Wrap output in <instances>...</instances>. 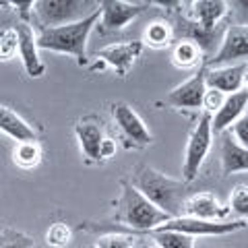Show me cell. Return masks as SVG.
I'll list each match as a JSON object with an SVG mask.
<instances>
[{
    "label": "cell",
    "mask_w": 248,
    "mask_h": 248,
    "mask_svg": "<svg viewBox=\"0 0 248 248\" xmlns=\"http://www.w3.org/2000/svg\"><path fill=\"white\" fill-rule=\"evenodd\" d=\"M13 6L19 13L21 23H29L31 25V15H33V9H35V0H29V2H13Z\"/></svg>",
    "instance_id": "31"
},
{
    "label": "cell",
    "mask_w": 248,
    "mask_h": 248,
    "mask_svg": "<svg viewBox=\"0 0 248 248\" xmlns=\"http://www.w3.org/2000/svg\"><path fill=\"white\" fill-rule=\"evenodd\" d=\"M0 133H4L6 137H11L17 143L37 139L35 128L23 116H19L9 106H2V104H0Z\"/></svg>",
    "instance_id": "18"
},
{
    "label": "cell",
    "mask_w": 248,
    "mask_h": 248,
    "mask_svg": "<svg viewBox=\"0 0 248 248\" xmlns=\"http://www.w3.org/2000/svg\"><path fill=\"white\" fill-rule=\"evenodd\" d=\"M248 58V25H230L221 37V46L211 58L205 60L207 68L228 66L236 60Z\"/></svg>",
    "instance_id": "10"
},
{
    "label": "cell",
    "mask_w": 248,
    "mask_h": 248,
    "mask_svg": "<svg viewBox=\"0 0 248 248\" xmlns=\"http://www.w3.org/2000/svg\"><path fill=\"white\" fill-rule=\"evenodd\" d=\"M120 188L122 190L118 203H116V215H114L116 223L128 226L137 232H151L172 219L168 213L159 211L145 195H141L130 184V180H120Z\"/></svg>",
    "instance_id": "3"
},
{
    "label": "cell",
    "mask_w": 248,
    "mask_h": 248,
    "mask_svg": "<svg viewBox=\"0 0 248 248\" xmlns=\"http://www.w3.org/2000/svg\"><path fill=\"white\" fill-rule=\"evenodd\" d=\"M99 9L95 0H35V17L42 29L68 25L81 21Z\"/></svg>",
    "instance_id": "4"
},
{
    "label": "cell",
    "mask_w": 248,
    "mask_h": 248,
    "mask_svg": "<svg viewBox=\"0 0 248 248\" xmlns=\"http://www.w3.org/2000/svg\"><path fill=\"white\" fill-rule=\"evenodd\" d=\"M221 172L223 176L248 172V149L238 145L232 135L221 137Z\"/></svg>",
    "instance_id": "19"
},
{
    "label": "cell",
    "mask_w": 248,
    "mask_h": 248,
    "mask_svg": "<svg viewBox=\"0 0 248 248\" xmlns=\"http://www.w3.org/2000/svg\"><path fill=\"white\" fill-rule=\"evenodd\" d=\"M164 230H176L182 234H188L192 238L199 236H228L248 228V223L242 219L234 221H209V219H192V217H174V219L166 221L164 226H159Z\"/></svg>",
    "instance_id": "8"
},
{
    "label": "cell",
    "mask_w": 248,
    "mask_h": 248,
    "mask_svg": "<svg viewBox=\"0 0 248 248\" xmlns=\"http://www.w3.org/2000/svg\"><path fill=\"white\" fill-rule=\"evenodd\" d=\"M223 102H226V93L207 87L205 93H203V106H201V110L213 116V114L223 106Z\"/></svg>",
    "instance_id": "29"
},
{
    "label": "cell",
    "mask_w": 248,
    "mask_h": 248,
    "mask_svg": "<svg viewBox=\"0 0 248 248\" xmlns=\"http://www.w3.org/2000/svg\"><path fill=\"white\" fill-rule=\"evenodd\" d=\"M143 52V42H120V44H110L102 48L95 58L102 60L106 66L114 68L118 77H126L128 71L135 66L137 58Z\"/></svg>",
    "instance_id": "13"
},
{
    "label": "cell",
    "mask_w": 248,
    "mask_h": 248,
    "mask_svg": "<svg viewBox=\"0 0 248 248\" xmlns=\"http://www.w3.org/2000/svg\"><path fill=\"white\" fill-rule=\"evenodd\" d=\"M17 35H19V56L23 62V68L31 79H37L46 73V62L40 58V48H37V33L33 25L29 23H17Z\"/></svg>",
    "instance_id": "14"
},
{
    "label": "cell",
    "mask_w": 248,
    "mask_h": 248,
    "mask_svg": "<svg viewBox=\"0 0 248 248\" xmlns=\"http://www.w3.org/2000/svg\"><path fill=\"white\" fill-rule=\"evenodd\" d=\"M248 73L246 62H238V64H228V66H217V68H207L205 71V85L209 89H217L221 93H236L244 87V79Z\"/></svg>",
    "instance_id": "15"
},
{
    "label": "cell",
    "mask_w": 248,
    "mask_h": 248,
    "mask_svg": "<svg viewBox=\"0 0 248 248\" xmlns=\"http://www.w3.org/2000/svg\"><path fill=\"white\" fill-rule=\"evenodd\" d=\"M147 248H159V246H155V244H153V246H147Z\"/></svg>",
    "instance_id": "33"
},
{
    "label": "cell",
    "mask_w": 248,
    "mask_h": 248,
    "mask_svg": "<svg viewBox=\"0 0 248 248\" xmlns=\"http://www.w3.org/2000/svg\"><path fill=\"white\" fill-rule=\"evenodd\" d=\"M2 4H4V2H0V6H2Z\"/></svg>",
    "instance_id": "34"
},
{
    "label": "cell",
    "mask_w": 248,
    "mask_h": 248,
    "mask_svg": "<svg viewBox=\"0 0 248 248\" xmlns=\"http://www.w3.org/2000/svg\"><path fill=\"white\" fill-rule=\"evenodd\" d=\"M112 118L118 126L120 135L126 139V147L143 149V147L153 143V135L145 126L143 118L139 116L126 102H114L112 104Z\"/></svg>",
    "instance_id": "7"
},
{
    "label": "cell",
    "mask_w": 248,
    "mask_h": 248,
    "mask_svg": "<svg viewBox=\"0 0 248 248\" xmlns=\"http://www.w3.org/2000/svg\"><path fill=\"white\" fill-rule=\"evenodd\" d=\"M75 135L79 141L81 153L85 157V164L95 166V164H104L102 161V147L106 143V130H104V122L97 116H85L79 122L75 124Z\"/></svg>",
    "instance_id": "9"
},
{
    "label": "cell",
    "mask_w": 248,
    "mask_h": 248,
    "mask_svg": "<svg viewBox=\"0 0 248 248\" xmlns=\"http://www.w3.org/2000/svg\"><path fill=\"white\" fill-rule=\"evenodd\" d=\"M130 184L135 188L145 195L151 203L159 209V211L168 213L170 217H180L182 215V205L188 192V184L184 180H176V178H170L166 174L157 172L151 166H137L133 170V178H130Z\"/></svg>",
    "instance_id": "1"
},
{
    "label": "cell",
    "mask_w": 248,
    "mask_h": 248,
    "mask_svg": "<svg viewBox=\"0 0 248 248\" xmlns=\"http://www.w3.org/2000/svg\"><path fill=\"white\" fill-rule=\"evenodd\" d=\"M73 240V228L64 221H56L46 230V244L52 248H64Z\"/></svg>",
    "instance_id": "27"
},
{
    "label": "cell",
    "mask_w": 248,
    "mask_h": 248,
    "mask_svg": "<svg viewBox=\"0 0 248 248\" xmlns=\"http://www.w3.org/2000/svg\"><path fill=\"white\" fill-rule=\"evenodd\" d=\"M205 71L207 66H199V71L186 79L184 83L176 85V87L164 97V104L174 108V110H190V112H199L203 106V93L207 89L205 85Z\"/></svg>",
    "instance_id": "11"
},
{
    "label": "cell",
    "mask_w": 248,
    "mask_h": 248,
    "mask_svg": "<svg viewBox=\"0 0 248 248\" xmlns=\"http://www.w3.org/2000/svg\"><path fill=\"white\" fill-rule=\"evenodd\" d=\"M44 159V149L42 143L33 139V141H21L15 143L13 149V164L21 170H33L42 164Z\"/></svg>",
    "instance_id": "21"
},
{
    "label": "cell",
    "mask_w": 248,
    "mask_h": 248,
    "mask_svg": "<svg viewBox=\"0 0 248 248\" xmlns=\"http://www.w3.org/2000/svg\"><path fill=\"white\" fill-rule=\"evenodd\" d=\"M19 52V35L15 27L0 29V62H9Z\"/></svg>",
    "instance_id": "28"
},
{
    "label": "cell",
    "mask_w": 248,
    "mask_h": 248,
    "mask_svg": "<svg viewBox=\"0 0 248 248\" xmlns=\"http://www.w3.org/2000/svg\"><path fill=\"white\" fill-rule=\"evenodd\" d=\"M176 40L174 35V25L168 23L164 19H155L147 25L145 33H143V46L147 44L149 48H155V50H161V48H168L172 46Z\"/></svg>",
    "instance_id": "22"
},
{
    "label": "cell",
    "mask_w": 248,
    "mask_h": 248,
    "mask_svg": "<svg viewBox=\"0 0 248 248\" xmlns=\"http://www.w3.org/2000/svg\"><path fill=\"white\" fill-rule=\"evenodd\" d=\"M230 130H232V135H234V141L248 149V114H244Z\"/></svg>",
    "instance_id": "30"
},
{
    "label": "cell",
    "mask_w": 248,
    "mask_h": 248,
    "mask_svg": "<svg viewBox=\"0 0 248 248\" xmlns=\"http://www.w3.org/2000/svg\"><path fill=\"white\" fill-rule=\"evenodd\" d=\"M230 209L221 205L213 192H190L182 205L180 217H192V219H209V221H226Z\"/></svg>",
    "instance_id": "12"
},
{
    "label": "cell",
    "mask_w": 248,
    "mask_h": 248,
    "mask_svg": "<svg viewBox=\"0 0 248 248\" xmlns=\"http://www.w3.org/2000/svg\"><path fill=\"white\" fill-rule=\"evenodd\" d=\"M246 108H248V89L246 87L226 95L223 106L211 116L213 135H221V133H226V130H230L246 114Z\"/></svg>",
    "instance_id": "16"
},
{
    "label": "cell",
    "mask_w": 248,
    "mask_h": 248,
    "mask_svg": "<svg viewBox=\"0 0 248 248\" xmlns=\"http://www.w3.org/2000/svg\"><path fill=\"white\" fill-rule=\"evenodd\" d=\"M151 2H128V0H99V23L97 29L102 33H116L122 31L130 21L143 15Z\"/></svg>",
    "instance_id": "6"
},
{
    "label": "cell",
    "mask_w": 248,
    "mask_h": 248,
    "mask_svg": "<svg viewBox=\"0 0 248 248\" xmlns=\"http://www.w3.org/2000/svg\"><path fill=\"white\" fill-rule=\"evenodd\" d=\"M244 83H246V89H248V73H246V79H244Z\"/></svg>",
    "instance_id": "32"
},
{
    "label": "cell",
    "mask_w": 248,
    "mask_h": 248,
    "mask_svg": "<svg viewBox=\"0 0 248 248\" xmlns=\"http://www.w3.org/2000/svg\"><path fill=\"white\" fill-rule=\"evenodd\" d=\"M213 145V128H211V114L201 112L197 126L192 128V133L186 143L184 151V164H182V180L186 184H190L192 180H197V176L203 168L205 159Z\"/></svg>",
    "instance_id": "5"
},
{
    "label": "cell",
    "mask_w": 248,
    "mask_h": 248,
    "mask_svg": "<svg viewBox=\"0 0 248 248\" xmlns=\"http://www.w3.org/2000/svg\"><path fill=\"white\" fill-rule=\"evenodd\" d=\"M192 6V19L201 29L213 31L219 25V21L226 17L230 11V4L226 0H195Z\"/></svg>",
    "instance_id": "17"
},
{
    "label": "cell",
    "mask_w": 248,
    "mask_h": 248,
    "mask_svg": "<svg viewBox=\"0 0 248 248\" xmlns=\"http://www.w3.org/2000/svg\"><path fill=\"white\" fill-rule=\"evenodd\" d=\"M0 248H35V240L21 230H0Z\"/></svg>",
    "instance_id": "26"
},
{
    "label": "cell",
    "mask_w": 248,
    "mask_h": 248,
    "mask_svg": "<svg viewBox=\"0 0 248 248\" xmlns=\"http://www.w3.org/2000/svg\"><path fill=\"white\" fill-rule=\"evenodd\" d=\"M141 238L135 234H120V232H110L97 238L95 248H137Z\"/></svg>",
    "instance_id": "24"
},
{
    "label": "cell",
    "mask_w": 248,
    "mask_h": 248,
    "mask_svg": "<svg viewBox=\"0 0 248 248\" xmlns=\"http://www.w3.org/2000/svg\"><path fill=\"white\" fill-rule=\"evenodd\" d=\"M228 209L230 213L238 215L240 219L248 223V184H238L232 188Z\"/></svg>",
    "instance_id": "25"
},
{
    "label": "cell",
    "mask_w": 248,
    "mask_h": 248,
    "mask_svg": "<svg viewBox=\"0 0 248 248\" xmlns=\"http://www.w3.org/2000/svg\"><path fill=\"white\" fill-rule=\"evenodd\" d=\"M149 236L153 238L155 246L159 248H195V238L188 234L176 230H164V228H155L149 232Z\"/></svg>",
    "instance_id": "23"
},
{
    "label": "cell",
    "mask_w": 248,
    "mask_h": 248,
    "mask_svg": "<svg viewBox=\"0 0 248 248\" xmlns=\"http://www.w3.org/2000/svg\"><path fill=\"white\" fill-rule=\"evenodd\" d=\"M99 17H102V13L97 9L93 15H89V17H85L81 21L60 25V27L42 29L37 33V48L56 52V54H68V56H73L77 60L79 66H87L89 64L87 42H89L91 31L97 27Z\"/></svg>",
    "instance_id": "2"
},
{
    "label": "cell",
    "mask_w": 248,
    "mask_h": 248,
    "mask_svg": "<svg viewBox=\"0 0 248 248\" xmlns=\"http://www.w3.org/2000/svg\"><path fill=\"white\" fill-rule=\"evenodd\" d=\"M203 56H205L203 50L195 42H188V40H178L172 48V64L176 68H182V71L203 66L205 64Z\"/></svg>",
    "instance_id": "20"
}]
</instances>
